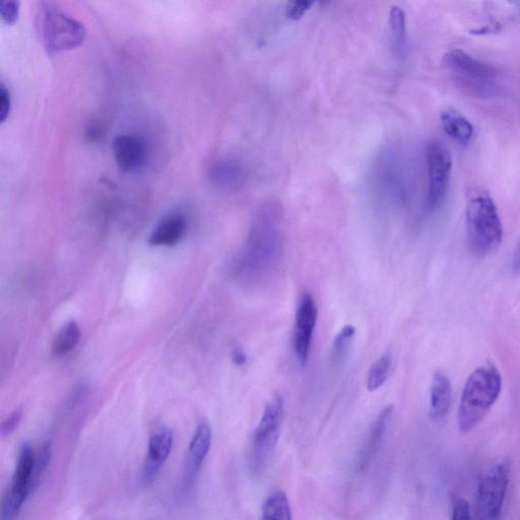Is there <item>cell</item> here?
Here are the masks:
<instances>
[{
  "label": "cell",
  "instance_id": "obj_1",
  "mask_svg": "<svg viewBox=\"0 0 520 520\" xmlns=\"http://www.w3.org/2000/svg\"><path fill=\"white\" fill-rule=\"evenodd\" d=\"M283 251L280 206L267 204L256 213L244 251L236 263V274L246 282H260L279 266Z\"/></svg>",
  "mask_w": 520,
  "mask_h": 520
},
{
  "label": "cell",
  "instance_id": "obj_2",
  "mask_svg": "<svg viewBox=\"0 0 520 520\" xmlns=\"http://www.w3.org/2000/svg\"><path fill=\"white\" fill-rule=\"evenodd\" d=\"M502 392V376L497 367L486 363L470 374L464 384L457 422L462 433L470 432L486 418Z\"/></svg>",
  "mask_w": 520,
  "mask_h": 520
},
{
  "label": "cell",
  "instance_id": "obj_3",
  "mask_svg": "<svg viewBox=\"0 0 520 520\" xmlns=\"http://www.w3.org/2000/svg\"><path fill=\"white\" fill-rule=\"evenodd\" d=\"M467 232L471 252L487 256L501 246L503 226L496 205L487 193H477L467 206Z\"/></svg>",
  "mask_w": 520,
  "mask_h": 520
},
{
  "label": "cell",
  "instance_id": "obj_4",
  "mask_svg": "<svg viewBox=\"0 0 520 520\" xmlns=\"http://www.w3.org/2000/svg\"><path fill=\"white\" fill-rule=\"evenodd\" d=\"M443 64L454 74L455 81L470 93L477 97L496 94L499 74L495 67L486 62L462 50H453L443 58Z\"/></svg>",
  "mask_w": 520,
  "mask_h": 520
},
{
  "label": "cell",
  "instance_id": "obj_5",
  "mask_svg": "<svg viewBox=\"0 0 520 520\" xmlns=\"http://www.w3.org/2000/svg\"><path fill=\"white\" fill-rule=\"evenodd\" d=\"M44 5L39 26L48 53L57 54L72 50L84 43L87 35L84 25L50 4Z\"/></svg>",
  "mask_w": 520,
  "mask_h": 520
},
{
  "label": "cell",
  "instance_id": "obj_6",
  "mask_svg": "<svg viewBox=\"0 0 520 520\" xmlns=\"http://www.w3.org/2000/svg\"><path fill=\"white\" fill-rule=\"evenodd\" d=\"M39 483L36 475V453L30 443H24L19 448L15 471L8 493L3 499L2 520H15Z\"/></svg>",
  "mask_w": 520,
  "mask_h": 520
},
{
  "label": "cell",
  "instance_id": "obj_7",
  "mask_svg": "<svg viewBox=\"0 0 520 520\" xmlns=\"http://www.w3.org/2000/svg\"><path fill=\"white\" fill-rule=\"evenodd\" d=\"M511 464L498 460L483 474L477 487V503L485 520H498L502 515L510 483Z\"/></svg>",
  "mask_w": 520,
  "mask_h": 520
},
{
  "label": "cell",
  "instance_id": "obj_8",
  "mask_svg": "<svg viewBox=\"0 0 520 520\" xmlns=\"http://www.w3.org/2000/svg\"><path fill=\"white\" fill-rule=\"evenodd\" d=\"M426 162L429 179L427 206L430 212H433L446 198L452 177L453 157L445 144L434 141L428 144Z\"/></svg>",
  "mask_w": 520,
  "mask_h": 520
},
{
  "label": "cell",
  "instance_id": "obj_9",
  "mask_svg": "<svg viewBox=\"0 0 520 520\" xmlns=\"http://www.w3.org/2000/svg\"><path fill=\"white\" fill-rule=\"evenodd\" d=\"M285 401L281 394H275L263 410L253 435V450L256 459L263 461L273 453L279 442Z\"/></svg>",
  "mask_w": 520,
  "mask_h": 520
},
{
  "label": "cell",
  "instance_id": "obj_10",
  "mask_svg": "<svg viewBox=\"0 0 520 520\" xmlns=\"http://www.w3.org/2000/svg\"><path fill=\"white\" fill-rule=\"evenodd\" d=\"M317 316L318 311L314 296L304 292L297 305L293 336L296 359L301 366L307 365L309 360Z\"/></svg>",
  "mask_w": 520,
  "mask_h": 520
},
{
  "label": "cell",
  "instance_id": "obj_11",
  "mask_svg": "<svg viewBox=\"0 0 520 520\" xmlns=\"http://www.w3.org/2000/svg\"><path fill=\"white\" fill-rule=\"evenodd\" d=\"M113 151L118 168L124 173L141 169L147 161V144L137 136H118L113 143Z\"/></svg>",
  "mask_w": 520,
  "mask_h": 520
},
{
  "label": "cell",
  "instance_id": "obj_12",
  "mask_svg": "<svg viewBox=\"0 0 520 520\" xmlns=\"http://www.w3.org/2000/svg\"><path fill=\"white\" fill-rule=\"evenodd\" d=\"M173 433L170 429L162 427L151 436L147 460L144 466L145 483L154 481L159 469L169 459L173 447Z\"/></svg>",
  "mask_w": 520,
  "mask_h": 520
},
{
  "label": "cell",
  "instance_id": "obj_13",
  "mask_svg": "<svg viewBox=\"0 0 520 520\" xmlns=\"http://www.w3.org/2000/svg\"><path fill=\"white\" fill-rule=\"evenodd\" d=\"M212 429L206 423L198 425L190 443L185 463V481L192 483L212 446Z\"/></svg>",
  "mask_w": 520,
  "mask_h": 520
},
{
  "label": "cell",
  "instance_id": "obj_14",
  "mask_svg": "<svg viewBox=\"0 0 520 520\" xmlns=\"http://www.w3.org/2000/svg\"><path fill=\"white\" fill-rule=\"evenodd\" d=\"M393 414V406H387L374 421L369 435L361 449V454L359 455L358 466L360 470L369 467L373 457L376 455L380 446H383L388 430L391 428Z\"/></svg>",
  "mask_w": 520,
  "mask_h": 520
},
{
  "label": "cell",
  "instance_id": "obj_15",
  "mask_svg": "<svg viewBox=\"0 0 520 520\" xmlns=\"http://www.w3.org/2000/svg\"><path fill=\"white\" fill-rule=\"evenodd\" d=\"M187 219L183 213L175 212L165 216L150 236L151 246H173L184 237Z\"/></svg>",
  "mask_w": 520,
  "mask_h": 520
},
{
  "label": "cell",
  "instance_id": "obj_16",
  "mask_svg": "<svg viewBox=\"0 0 520 520\" xmlns=\"http://www.w3.org/2000/svg\"><path fill=\"white\" fill-rule=\"evenodd\" d=\"M453 401V385L446 374L437 371L433 374L430 386V418L433 421L445 419Z\"/></svg>",
  "mask_w": 520,
  "mask_h": 520
},
{
  "label": "cell",
  "instance_id": "obj_17",
  "mask_svg": "<svg viewBox=\"0 0 520 520\" xmlns=\"http://www.w3.org/2000/svg\"><path fill=\"white\" fill-rule=\"evenodd\" d=\"M442 127L446 135L461 144H468L474 136L473 124L456 110L448 109L440 114Z\"/></svg>",
  "mask_w": 520,
  "mask_h": 520
},
{
  "label": "cell",
  "instance_id": "obj_18",
  "mask_svg": "<svg viewBox=\"0 0 520 520\" xmlns=\"http://www.w3.org/2000/svg\"><path fill=\"white\" fill-rule=\"evenodd\" d=\"M261 520H292V511L285 492L277 490L262 505Z\"/></svg>",
  "mask_w": 520,
  "mask_h": 520
},
{
  "label": "cell",
  "instance_id": "obj_19",
  "mask_svg": "<svg viewBox=\"0 0 520 520\" xmlns=\"http://www.w3.org/2000/svg\"><path fill=\"white\" fill-rule=\"evenodd\" d=\"M356 336V329L353 325H345L338 331L331 346L330 361L335 367H341L346 361L352 348L353 338Z\"/></svg>",
  "mask_w": 520,
  "mask_h": 520
},
{
  "label": "cell",
  "instance_id": "obj_20",
  "mask_svg": "<svg viewBox=\"0 0 520 520\" xmlns=\"http://www.w3.org/2000/svg\"><path fill=\"white\" fill-rule=\"evenodd\" d=\"M81 338V330L78 323L75 322H68L62 328L58 336L55 337L52 352L55 356H65L69 352H72L76 345L79 344Z\"/></svg>",
  "mask_w": 520,
  "mask_h": 520
},
{
  "label": "cell",
  "instance_id": "obj_21",
  "mask_svg": "<svg viewBox=\"0 0 520 520\" xmlns=\"http://www.w3.org/2000/svg\"><path fill=\"white\" fill-rule=\"evenodd\" d=\"M392 359L390 353H385L374 363L367 377V390L376 392L383 386L391 374Z\"/></svg>",
  "mask_w": 520,
  "mask_h": 520
},
{
  "label": "cell",
  "instance_id": "obj_22",
  "mask_svg": "<svg viewBox=\"0 0 520 520\" xmlns=\"http://www.w3.org/2000/svg\"><path fill=\"white\" fill-rule=\"evenodd\" d=\"M390 26L395 46L404 47L407 40V18L405 11L399 5L392 6Z\"/></svg>",
  "mask_w": 520,
  "mask_h": 520
},
{
  "label": "cell",
  "instance_id": "obj_23",
  "mask_svg": "<svg viewBox=\"0 0 520 520\" xmlns=\"http://www.w3.org/2000/svg\"><path fill=\"white\" fill-rule=\"evenodd\" d=\"M237 175V168L229 162H223L214 166L212 171L213 179L220 184L231 183Z\"/></svg>",
  "mask_w": 520,
  "mask_h": 520
},
{
  "label": "cell",
  "instance_id": "obj_24",
  "mask_svg": "<svg viewBox=\"0 0 520 520\" xmlns=\"http://www.w3.org/2000/svg\"><path fill=\"white\" fill-rule=\"evenodd\" d=\"M19 15V4L18 2H3L0 4V16L6 24H15Z\"/></svg>",
  "mask_w": 520,
  "mask_h": 520
},
{
  "label": "cell",
  "instance_id": "obj_25",
  "mask_svg": "<svg viewBox=\"0 0 520 520\" xmlns=\"http://www.w3.org/2000/svg\"><path fill=\"white\" fill-rule=\"evenodd\" d=\"M452 520H473L470 506L466 498H456L453 504Z\"/></svg>",
  "mask_w": 520,
  "mask_h": 520
},
{
  "label": "cell",
  "instance_id": "obj_26",
  "mask_svg": "<svg viewBox=\"0 0 520 520\" xmlns=\"http://www.w3.org/2000/svg\"><path fill=\"white\" fill-rule=\"evenodd\" d=\"M314 5V2H291L287 5L286 13L287 17L291 19H300L305 13H307L311 6Z\"/></svg>",
  "mask_w": 520,
  "mask_h": 520
},
{
  "label": "cell",
  "instance_id": "obj_27",
  "mask_svg": "<svg viewBox=\"0 0 520 520\" xmlns=\"http://www.w3.org/2000/svg\"><path fill=\"white\" fill-rule=\"evenodd\" d=\"M12 101L8 88L0 86V122L4 123L11 113Z\"/></svg>",
  "mask_w": 520,
  "mask_h": 520
},
{
  "label": "cell",
  "instance_id": "obj_28",
  "mask_svg": "<svg viewBox=\"0 0 520 520\" xmlns=\"http://www.w3.org/2000/svg\"><path fill=\"white\" fill-rule=\"evenodd\" d=\"M23 412L18 408L15 412L11 414L10 417L6 418L2 425L3 436L10 435L18 428L20 420H22Z\"/></svg>",
  "mask_w": 520,
  "mask_h": 520
},
{
  "label": "cell",
  "instance_id": "obj_29",
  "mask_svg": "<svg viewBox=\"0 0 520 520\" xmlns=\"http://www.w3.org/2000/svg\"><path fill=\"white\" fill-rule=\"evenodd\" d=\"M104 129L102 124L98 121L89 123L86 128V138L89 143H96L101 140L104 136Z\"/></svg>",
  "mask_w": 520,
  "mask_h": 520
},
{
  "label": "cell",
  "instance_id": "obj_30",
  "mask_svg": "<svg viewBox=\"0 0 520 520\" xmlns=\"http://www.w3.org/2000/svg\"><path fill=\"white\" fill-rule=\"evenodd\" d=\"M232 361L235 365L244 366L247 362V356L244 350L234 348L232 351Z\"/></svg>",
  "mask_w": 520,
  "mask_h": 520
},
{
  "label": "cell",
  "instance_id": "obj_31",
  "mask_svg": "<svg viewBox=\"0 0 520 520\" xmlns=\"http://www.w3.org/2000/svg\"><path fill=\"white\" fill-rule=\"evenodd\" d=\"M512 267L516 272H520V240L516 246L515 253H513Z\"/></svg>",
  "mask_w": 520,
  "mask_h": 520
}]
</instances>
